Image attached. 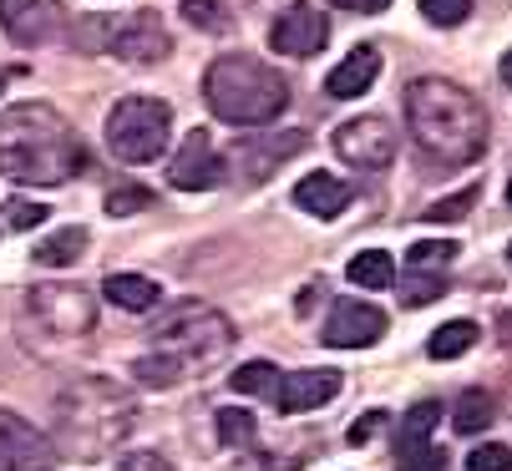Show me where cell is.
<instances>
[{
  "mask_svg": "<svg viewBox=\"0 0 512 471\" xmlns=\"http://www.w3.org/2000/svg\"><path fill=\"white\" fill-rule=\"evenodd\" d=\"M132 421H137L132 396L117 380H102V375H87L56 396V446L82 461H97L112 446H122Z\"/></svg>",
  "mask_w": 512,
  "mask_h": 471,
  "instance_id": "cell-3",
  "label": "cell"
},
{
  "mask_svg": "<svg viewBox=\"0 0 512 471\" xmlns=\"http://www.w3.org/2000/svg\"><path fill=\"white\" fill-rule=\"evenodd\" d=\"M102 294H107L117 309H127V314H148V309L163 304V289H158L148 274H107Z\"/></svg>",
  "mask_w": 512,
  "mask_h": 471,
  "instance_id": "cell-19",
  "label": "cell"
},
{
  "mask_svg": "<svg viewBox=\"0 0 512 471\" xmlns=\"http://www.w3.org/2000/svg\"><path fill=\"white\" fill-rule=\"evenodd\" d=\"M507 203H512V183H507Z\"/></svg>",
  "mask_w": 512,
  "mask_h": 471,
  "instance_id": "cell-42",
  "label": "cell"
},
{
  "mask_svg": "<svg viewBox=\"0 0 512 471\" xmlns=\"http://www.w3.org/2000/svg\"><path fill=\"white\" fill-rule=\"evenodd\" d=\"M477 325L472 320H452V325H442L431 340H426V350H431V360H457V355H467L472 345H477Z\"/></svg>",
  "mask_w": 512,
  "mask_h": 471,
  "instance_id": "cell-22",
  "label": "cell"
},
{
  "mask_svg": "<svg viewBox=\"0 0 512 471\" xmlns=\"http://www.w3.org/2000/svg\"><path fill=\"white\" fill-rule=\"evenodd\" d=\"M386 309L376 304H360V299H340L330 309V320H325V345L335 350H365V345H376L386 335Z\"/></svg>",
  "mask_w": 512,
  "mask_h": 471,
  "instance_id": "cell-15",
  "label": "cell"
},
{
  "mask_svg": "<svg viewBox=\"0 0 512 471\" xmlns=\"http://www.w3.org/2000/svg\"><path fill=\"white\" fill-rule=\"evenodd\" d=\"M218 441L224 446H249L254 441V416L249 411H218Z\"/></svg>",
  "mask_w": 512,
  "mask_h": 471,
  "instance_id": "cell-30",
  "label": "cell"
},
{
  "mask_svg": "<svg viewBox=\"0 0 512 471\" xmlns=\"http://www.w3.org/2000/svg\"><path fill=\"white\" fill-rule=\"evenodd\" d=\"M330 142H335V157L355 173H381L396 157V132L381 117H350L345 127H335Z\"/></svg>",
  "mask_w": 512,
  "mask_h": 471,
  "instance_id": "cell-8",
  "label": "cell"
},
{
  "mask_svg": "<svg viewBox=\"0 0 512 471\" xmlns=\"http://www.w3.org/2000/svg\"><path fill=\"white\" fill-rule=\"evenodd\" d=\"M26 304L51 335L82 340L97 330V299L82 284H36V289H26Z\"/></svg>",
  "mask_w": 512,
  "mask_h": 471,
  "instance_id": "cell-7",
  "label": "cell"
},
{
  "mask_svg": "<svg viewBox=\"0 0 512 471\" xmlns=\"http://www.w3.org/2000/svg\"><path fill=\"white\" fill-rule=\"evenodd\" d=\"M492 416H497V401L487 396V390H467V396H457V416H452V426H457L462 436H477V431L492 426Z\"/></svg>",
  "mask_w": 512,
  "mask_h": 471,
  "instance_id": "cell-23",
  "label": "cell"
},
{
  "mask_svg": "<svg viewBox=\"0 0 512 471\" xmlns=\"http://www.w3.org/2000/svg\"><path fill=\"white\" fill-rule=\"evenodd\" d=\"M173 137V107L158 102V97H122L112 112H107V147L117 163H153V157L168 147Z\"/></svg>",
  "mask_w": 512,
  "mask_h": 471,
  "instance_id": "cell-6",
  "label": "cell"
},
{
  "mask_svg": "<svg viewBox=\"0 0 512 471\" xmlns=\"http://www.w3.org/2000/svg\"><path fill=\"white\" fill-rule=\"evenodd\" d=\"M330 6H340V11H355V16H371V11H386L391 0H330Z\"/></svg>",
  "mask_w": 512,
  "mask_h": 471,
  "instance_id": "cell-39",
  "label": "cell"
},
{
  "mask_svg": "<svg viewBox=\"0 0 512 471\" xmlns=\"http://www.w3.org/2000/svg\"><path fill=\"white\" fill-rule=\"evenodd\" d=\"M142 208H153V193L137 188V183H122V188L107 193V213H112V218H132V213H142Z\"/></svg>",
  "mask_w": 512,
  "mask_h": 471,
  "instance_id": "cell-29",
  "label": "cell"
},
{
  "mask_svg": "<svg viewBox=\"0 0 512 471\" xmlns=\"http://www.w3.org/2000/svg\"><path fill=\"white\" fill-rule=\"evenodd\" d=\"M467 471H512V451L507 446H477L467 456Z\"/></svg>",
  "mask_w": 512,
  "mask_h": 471,
  "instance_id": "cell-35",
  "label": "cell"
},
{
  "mask_svg": "<svg viewBox=\"0 0 512 471\" xmlns=\"http://www.w3.org/2000/svg\"><path fill=\"white\" fill-rule=\"evenodd\" d=\"M87 244H92V239H87V228H82V223H71V228H56L51 239H41L31 259H36L41 269H71V264L87 254Z\"/></svg>",
  "mask_w": 512,
  "mask_h": 471,
  "instance_id": "cell-20",
  "label": "cell"
},
{
  "mask_svg": "<svg viewBox=\"0 0 512 471\" xmlns=\"http://www.w3.org/2000/svg\"><path fill=\"white\" fill-rule=\"evenodd\" d=\"M421 16L431 26H462L472 16V0H421Z\"/></svg>",
  "mask_w": 512,
  "mask_h": 471,
  "instance_id": "cell-33",
  "label": "cell"
},
{
  "mask_svg": "<svg viewBox=\"0 0 512 471\" xmlns=\"http://www.w3.org/2000/svg\"><path fill=\"white\" fill-rule=\"evenodd\" d=\"M325 36H330V21L320 6H310V0H295V6H284L274 31H269V46L284 51V56H300L310 61L315 51H325Z\"/></svg>",
  "mask_w": 512,
  "mask_h": 471,
  "instance_id": "cell-13",
  "label": "cell"
},
{
  "mask_svg": "<svg viewBox=\"0 0 512 471\" xmlns=\"http://www.w3.org/2000/svg\"><path fill=\"white\" fill-rule=\"evenodd\" d=\"M350 284H360V289H391V284H396V264H391V254H386V249H365V254H355V259H350Z\"/></svg>",
  "mask_w": 512,
  "mask_h": 471,
  "instance_id": "cell-21",
  "label": "cell"
},
{
  "mask_svg": "<svg viewBox=\"0 0 512 471\" xmlns=\"http://www.w3.org/2000/svg\"><path fill=\"white\" fill-rule=\"evenodd\" d=\"M350 198H355V188L340 183L335 173H310V178L295 183V203H300L305 213H315V218H335V213H345Z\"/></svg>",
  "mask_w": 512,
  "mask_h": 471,
  "instance_id": "cell-18",
  "label": "cell"
},
{
  "mask_svg": "<svg viewBox=\"0 0 512 471\" xmlns=\"http://www.w3.org/2000/svg\"><path fill=\"white\" fill-rule=\"evenodd\" d=\"M153 340L188 375V370H208L213 360H224L234 350V325L218 309H208V304H178L168 320L153 330Z\"/></svg>",
  "mask_w": 512,
  "mask_h": 471,
  "instance_id": "cell-5",
  "label": "cell"
},
{
  "mask_svg": "<svg viewBox=\"0 0 512 471\" xmlns=\"http://www.w3.org/2000/svg\"><path fill=\"white\" fill-rule=\"evenodd\" d=\"M396 471H442V451L426 446V441L396 446Z\"/></svg>",
  "mask_w": 512,
  "mask_h": 471,
  "instance_id": "cell-31",
  "label": "cell"
},
{
  "mask_svg": "<svg viewBox=\"0 0 512 471\" xmlns=\"http://www.w3.org/2000/svg\"><path fill=\"white\" fill-rule=\"evenodd\" d=\"M381 426H386V411H365V416L350 426V441H355V446H360V441H371Z\"/></svg>",
  "mask_w": 512,
  "mask_h": 471,
  "instance_id": "cell-38",
  "label": "cell"
},
{
  "mask_svg": "<svg viewBox=\"0 0 512 471\" xmlns=\"http://www.w3.org/2000/svg\"><path fill=\"white\" fill-rule=\"evenodd\" d=\"M168 183L183 188V193H208L224 183V152H213V137L203 127H193L183 137V147L173 152V168H168Z\"/></svg>",
  "mask_w": 512,
  "mask_h": 471,
  "instance_id": "cell-12",
  "label": "cell"
},
{
  "mask_svg": "<svg viewBox=\"0 0 512 471\" xmlns=\"http://www.w3.org/2000/svg\"><path fill=\"white\" fill-rule=\"evenodd\" d=\"M436 416H442V406L436 401H421L411 416H406V426H401V436H396V446H411V441H426L431 436V426H436Z\"/></svg>",
  "mask_w": 512,
  "mask_h": 471,
  "instance_id": "cell-32",
  "label": "cell"
},
{
  "mask_svg": "<svg viewBox=\"0 0 512 471\" xmlns=\"http://www.w3.org/2000/svg\"><path fill=\"white\" fill-rule=\"evenodd\" d=\"M502 82H507V87H512V51H507V56H502Z\"/></svg>",
  "mask_w": 512,
  "mask_h": 471,
  "instance_id": "cell-40",
  "label": "cell"
},
{
  "mask_svg": "<svg viewBox=\"0 0 512 471\" xmlns=\"http://www.w3.org/2000/svg\"><path fill=\"white\" fill-rule=\"evenodd\" d=\"M6 82H11V71H6V66H0V87H6Z\"/></svg>",
  "mask_w": 512,
  "mask_h": 471,
  "instance_id": "cell-41",
  "label": "cell"
},
{
  "mask_svg": "<svg viewBox=\"0 0 512 471\" xmlns=\"http://www.w3.org/2000/svg\"><path fill=\"white\" fill-rule=\"evenodd\" d=\"M376 76H381V51H376V46H355V51L325 76V92H330V97H360V92L376 87Z\"/></svg>",
  "mask_w": 512,
  "mask_h": 471,
  "instance_id": "cell-17",
  "label": "cell"
},
{
  "mask_svg": "<svg viewBox=\"0 0 512 471\" xmlns=\"http://www.w3.org/2000/svg\"><path fill=\"white\" fill-rule=\"evenodd\" d=\"M305 147H310V137H305L300 127H295V132H254V137H239L229 157L244 168L249 183H264V178H274L289 157L305 152Z\"/></svg>",
  "mask_w": 512,
  "mask_h": 471,
  "instance_id": "cell-10",
  "label": "cell"
},
{
  "mask_svg": "<svg viewBox=\"0 0 512 471\" xmlns=\"http://www.w3.org/2000/svg\"><path fill=\"white\" fill-rule=\"evenodd\" d=\"M46 213H51V208H41V203H31V198H11V203H6L11 228H36V223H46Z\"/></svg>",
  "mask_w": 512,
  "mask_h": 471,
  "instance_id": "cell-36",
  "label": "cell"
},
{
  "mask_svg": "<svg viewBox=\"0 0 512 471\" xmlns=\"http://www.w3.org/2000/svg\"><path fill=\"white\" fill-rule=\"evenodd\" d=\"M87 168V147L71 122L46 102H16L0 112V173L26 188H56Z\"/></svg>",
  "mask_w": 512,
  "mask_h": 471,
  "instance_id": "cell-1",
  "label": "cell"
},
{
  "mask_svg": "<svg viewBox=\"0 0 512 471\" xmlns=\"http://www.w3.org/2000/svg\"><path fill=\"white\" fill-rule=\"evenodd\" d=\"M406 122H411V137L426 157H436V163H472V157H482L487 147V112L482 102L447 82V76H416V82L406 87Z\"/></svg>",
  "mask_w": 512,
  "mask_h": 471,
  "instance_id": "cell-2",
  "label": "cell"
},
{
  "mask_svg": "<svg viewBox=\"0 0 512 471\" xmlns=\"http://www.w3.org/2000/svg\"><path fill=\"white\" fill-rule=\"evenodd\" d=\"M335 390H340L335 370H300V375H279L274 401H279L284 416H300V411H315V406L335 401Z\"/></svg>",
  "mask_w": 512,
  "mask_h": 471,
  "instance_id": "cell-16",
  "label": "cell"
},
{
  "mask_svg": "<svg viewBox=\"0 0 512 471\" xmlns=\"http://www.w3.org/2000/svg\"><path fill=\"white\" fill-rule=\"evenodd\" d=\"M472 203H477V188H462L457 198H442V203H431V208H426L421 218H431V223H457V218H462V213H467Z\"/></svg>",
  "mask_w": 512,
  "mask_h": 471,
  "instance_id": "cell-34",
  "label": "cell"
},
{
  "mask_svg": "<svg viewBox=\"0 0 512 471\" xmlns=\"http://www.w3.org/2000/svg\"><path fill=\"white\" fill-rule=\"evenodd\" d=\"M229 385L239 390V396H274V390H279V370L269 360H249V365H239L229 375Z\"/></svg>",
  "mask_w": 512,
  "mask_h": 471,
  "instance_id": "cell-25",
  "label": "cell"
},
{
  "mask_svg": "<svg viewBox=\"0 0 512 471\" xmlns=\"http://www.w3.org/2000/svg\"><path fill=\"white\" fill-rule=\"evenodd\" d=\"M452 254H457V244H447V239H426V244H416V249L406 254V264H411L416 274H447Z\"/></svg>",
  "mask_w": 512,
  "mask_h": 471,
  "instance_id": "cell-26",
  "label": "cell"
},
{
  "mask_svg": "<svg viewBox=\"0 0 512 471\" xmlns=\"http://www.w3.org/2000/svg\"><path fill=\"white\" fill-rule=\"evenodd\" d=\"M112 471H173V461H168L163 451H132V456H122Z\"/></svg>",
  "mask_w": 512,
  "mask_h": 471,
  "instance_id": "cell-37",
  "label": "cell"
},
{
  "mask_svg": "<svg viewBox=\"0 0 512 471\" xmlns=\"http://www.w3.org/2000/svg\"><path fill=\"white\" fill-rule=\"evenodd\" d=\"M203 102H208V112L218 122H229V127H264V122H274L289 107V82L269 61L229 51V56L208 61Z\"/></svg>",
  "mask_w": 512,
  "mask_h": 471,
  "instance_id": "cell-4",
  "label": "cell"
},
{
  "mask_svg": "<svg viewBox=\"0 0 512 471\" xmlns=\"http://www.w3.org/2000/svg\"><path fill=\"white\" fill-rule=\"evenodd\" d=\"M61 0H0V31L16 46H46L51 36H61Z\"/></svg>",
  "mask_w": 512,
  "mask_h": 471,
  "instance_id": "cell-14",
  "label": "cell"
},
{
  "mask_svg": "<svg viewBox=\"0 0 512 471\" xmlns=\"http://www.w3.org/2000/svg\"><path fill=\"white\" fill-rule=\"evenodd\" d=\"M183 21L198 26V31H229L224 0H183Z\"/></svg>",
  "mask_w": 512,
  "mask_h": 471,
  "instance_id": "cell-28",
  "label": "cell"
},
{
  "mask_svg": "<svg viewBox=\"0 0 512 471\" xmlns=\"http://www.w3.org/2000/svg\"><path fill=\"white\" fill-rule=\"evenodd\" d=\"M132 380H137V385H148V390H168V385H178V380H183V365H178L173 355L153 350V355L132 360Z\"/></svg>",
  "mask_w": 512,
  "mask_h": 471,
  "instance_id": "cell-24",
  "label": "cell"
},
{
  "mask_svg": "<svg viewBox=\"0 0 512 471\" xmlns=\"http://www.w3.org/2000/svg\"><path fill=\"white\" fill-rule=\"evenodd\" d=\"M442 294H447V274H416V269H411V279L401 284V304H406V309H421V304L442 299Z\"/></svg>",
  "mask_w": 512,
  "mask_h": 471,
  "instance_id": "cell-27",
  "label": "cell"
},
{
  "mask_svg": "<svg viewBox=\"0 0 512 471\" xmlns=\"http://www.w3.org/2000/svg\"><path fill=\"white\" fill-rule=\"evenodd\" d=\"M61 461V446L36 431L26 416L0 411V471H51Z\"/></svg>",
  "mask_w": 512,
  "mask_h": 471,
  "instance_id": "cell-9",
  "label": "cell"
},
{
  "mask_svg": "<svg viewBox=\"0 0 512 471\" xmlns=\"http://www.w3.org/2000/svg\"><path fill=\"white\" fill-rule=\"evenodd\" d=\"M107 51L132 66H158L173 51V41H168V26L158 21V11H132L122 26L107 31Z\"/></svg>",
  "mask_w": 512,
  "mask_h": 471,
  "instance_id": "cell-11",
  "label": "cell"
}]
</instances>
